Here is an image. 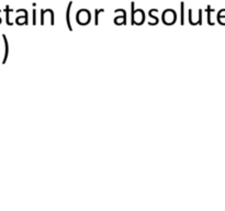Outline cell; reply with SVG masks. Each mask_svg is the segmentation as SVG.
<instances>
[{
	"mask_svg": "<svg viewBox=\"0 0 225 211\" xmlns=\"http://www.w3.org/2000/svg\"><path fill=\"white\" fill-rule=\"evenodd\" d=\"M3 38V41H5V46H6V53H5V59H3L2 63L5 64L6 63V59H7L8 57V51H9V47H8V42H7V38H6V35H2Z\"/></svg>",
	"mask_w": 225,
	"mask_h": 211,
	"instance_id": "cell-1",
	"label": "cell"
}]
</instances>
